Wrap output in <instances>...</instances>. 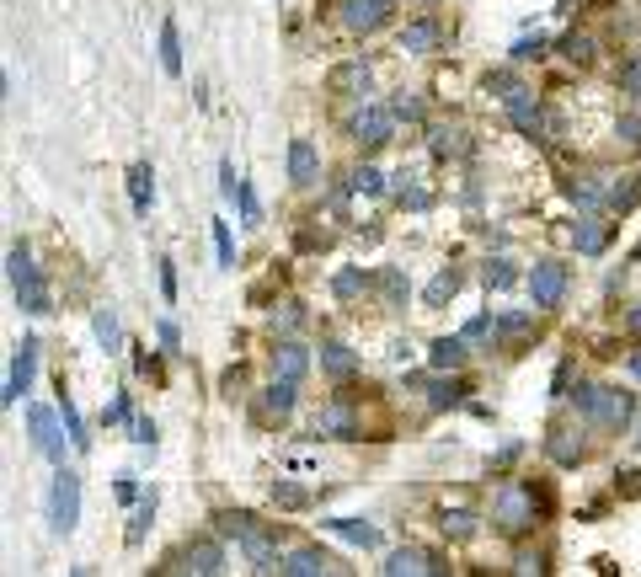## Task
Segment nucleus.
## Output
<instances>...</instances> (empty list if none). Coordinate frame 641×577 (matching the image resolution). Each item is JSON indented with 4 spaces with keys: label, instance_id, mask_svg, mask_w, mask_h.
I'll use <instances>...</instances> for the list:
<instances>
[{
    "label": "nucleus",
    "instance_id": "f257e3e1",
    "mask_svg": "<svg viewBox=\"0 0 641 577\" xmlns=\"http://www.w3.org/2000/svg\"><path fill=\"white\" fill-rule=\"evenodd\" d=\"M551 508V492L535 487V481H503L492 497V529H503V535H529V529L540 524V513Z\"/></svg>",
    "mask_w": 641,
    "mask_h": 577
},
{
    "label": "nucleus",
    "instance_id": "f03ea898",
    "mask_svg": "<svg viewBox=\"0 0 641 577\" xmlns=\"http://www.w3.org/2000/svg\"><path fill=\"white\" fill-rule=\"evenodd\" d=\"M572 412L583 417V423L604 428V433H625L636 423V396L631 391H609V385H577L567 396Z\"/></svg>",
    "mask_w": 641,
    "mask_h": 577
},
{
    "label": "nucleus",
    "instance_id": "7ed1b4c3",
    "mask_svg": "<svg viewBox=\"0 0 641 577\" xmlns=\"http://www.w3.org/2000/svg\"><path fill=\"white\" fill-rule=\"evenodd\" d=\"M6 278H11V294H17V305L27 316H54V294L43 284V273L33 268V252H27L22 241L6 252Z\"/></svg>",
    "mask_w": 641,
    "mask_h": 577
},
{
    "label": "nucleus",
    "instance_id": "20e7f679",
    "mask_svg": "<svg viewBox=\"0 0 641 577\" xmlns=\"http://www.w3.org/2000/svg\"><path fill=\"white\" fill-rule=\"evenodd\" d=\"M81 524V476L70 465H54V487H49V529L54 535H70Z\"/></svg>",
    "mask_w": 641,
    "mask_h": 577
},
{
    "label": "nucleus",
    "instance_id": "39448f33",
    "mask_svg": "<svg viewBox=\"0 0 641 577\" xmlns=\"http://www.w3.org/2000/svg\"><path fill=\"white\" fill-rule=\"evenodd\" d=\"M396 113H390V102H364L358 113L348 118V139H358V145H369V150H380L396 139Z\"/></svg>",
    "mask_w": 641,
    "mask_h": 577
},
{
    "label": "nucleus",
    "instance_id": "423d86ee",
    "mask_svg": "<svg viewBox=\"0 0 641 577\" xmlns=\"http://www.w3.org/2000/svg\"><path fill=\"white\" fill-rule=\"evenodd\" d=\"M27 428H33V444H38L43 460H49V465H65V449H75L65 417L49 412V407H27Z\"/></svg>",
    "mask_w": 641,
    "mask_h": 577
},
{
    "label": "nucleus",
    "instance_id": "0eeeda50",
    "mask_svg": "<svg viewBox=\"0 0 641 577\" xmlns=\"http://www.w3.org/2000/svg\"><path fill=\"white\" fill-rule=\"evenodd\" d=\"M358 428H364V412H358V401L353 396H332L326 407L316 412V423H310V433L316 439H358Z\"/></svg>",
    "mask_w": 641,
    "mask_h": 577
},
{
    "label": "nucleus",
    "instance_id": "6e6552de",
    "mask_svg": "<svg viewBox=\"0 0 641 577\" xmlns=\"http://www.w3.org/2000/svg\"><path fill=\"white\" fill-rule=\"evenodd\" d=\"M390 11H396V0H337V22L353 38H369L380 27H390Z\"/></svg>",
    "mask_w": 641,
    "mask_h": 577
},
{
    "label": "nucleus",
    "instance_id": "1a4fd4ad",
    "mask_svg": "<svg viewBox=\"0 0 641 577\" xmlns=\"http://www.w3.org/2000/svg\"><path fill=\"white\" fill-rule=\"evenodd\" d=\"M161 572H198V577L225 572V540L220 535H214V540H187L177 556H166Z\"/></svg>",
    "mask_w": 641,
    "mask_h": 577
},
{
    "label": "nucleus",
    "instance_id": "9d476101",
    "mask_svg": "<svg viewBox=\"0 0 641 577\" xmlns=\"http://www.w3.org/2000/svg\"><path fill=\"white\" fill-rule=\"evenodd\" d=\"M241 551H246V561H252L257 572H278L284 567V535H278V524H252L241 535Z\"/></svg>",
    "mask_w": 641,
    "mask_h": 577
},
{
    "label": "nucleus",
    "instance_id": "9b49d317",
    "mask_svg": "<svg viewBox=\"0 0 641 577\" xmlns=\"http://www.w3.org/2000/svg\"><path fill=\"white\" fill-rule=\"evenodd\" d=\"M524 284H529V300H535V310H556L561 300H567V268H561L556 257L535 262Z\"/></svg>",
    "mask_w": 641,
    "mask_h": 577
},
{
    "label": "nucleus",
    "instance_id": "f8f14e48",
    "mask_svg": "<svg viewBox=\"0 0 641 577\" xmlns=\"http://www.w3.org/2000/svg\"><path fill=\"white\" fill-rule=\"evenodd\" d=\"M33 374H38V337H22L17 348H11L6 391H0V401H6V407H17V401L27 396V385H33Z\"/></svg>",
    "mask_w": 641,
    "mask_h": 577
},
{
    "label": "nucleus",
    "instance_id": "ddd939ff",
    "mask_svg": "<svg viewBox=\"0 0 641 577\" xmlns=\"http://www.w3.org/2000/svg\"><path fill=\"white\" fill-rule=\"evenodd\" d=\"M503 107H508L513 129H519V134H529V139H540L545 129H551V118H545V107H540V97H535V91H529L524 81H519V86H513L508 97H503Z\"/></svg>",
    "mask_w": 641,
    "mask_h": 577
},
{
    "label": "nucleus",
    "instance_id": "4468645a",
    "mask_svg": "<svg viewBox=\"0 0 641 577\" xmlns=\"http://www.w3.org/2000/svg\"><path fill=\"white\" fill-rule=\"evenodd\" d=\"M294 407H300V385L294 380H268L257 391V423H284V417H294Z\"/></svg>",
    "mask_w": 641,
    "mask_h": 577
},
{
    "label": "nucleus",
    "instance_id": "2eb2a0df",
    "mask_svg": "<svg viewBox=\"0 0 641 577\" xmlns=\"http://www.w3.org/2000/svg\"><path fill=\"white\" fill-rule=\"evenodd\" d=\"M268 369H273V380H294V385H300L310 374V348H305V342H294V337H278L273 353H268Z\"/></svg>",
    "mask_w": 641,
    "mask_h": 577
},
{
    "label": "nucleus",
    "instance_id": "dca6fc26",
    "mask_svg": "<svg viewBox=\"0 0 641 577\" xmlns=\"http://www.w3.org/2000/svg\"><path fill=\"white\" fill-rule=\"evenodd\" d=\"M374 86V65L364 54L358 59H342V65L326 75V91H332V97H364V91Z\"/></svg>",
    "mask_w": 641,
    "mask_h": 577
},
{
    "label": "nucleus",
    "instance_id": "f3484780",
    "mask_svg": "<svg viewBox=\"0 0 641 577\" xmlns=\"http://www.w3.org/2000/svg\"><path fill=\"white\" fill-rule=\"evenodd\" d=\"M545 455H551L556 465H583V460H588V433L577 428V423H551Z\"/></svg>",
    "mask_w": 641,
    "mask_h": 577
},
{
    "label": "nucleus",
    "instance_id": "a211bd4d",
    "mask_svg": "<svg viewBox=\"0 0 641 577\" xmlns=\"http://www.w3.org/2000/svg\"><path fill=\"white\" fill-rule=\"evenodd\" d=\"M390 577H417V572H449V561L439 551H422V545H401V551L385 556Z\"/></svg>",
    "mask_w": 641,
    "mask_h": 577
},
{
    "label": "nucleus",
    "instance_id": "6ab92c4d",
    "mask_svg": "<svg viewBox=\"0 0 641 577\" xmlns=\"http://www.w3.org/2000/svg\"><path fill=\"white\" fill-rule=\"evenodd\" d=\"M316 353H321V374H326L332 385H353V380H358V353L348 348V342L326 337Z\"/></svg>",
    "mask_w": 641,
    "mask_h": 577
},
{
    "label": "nucleus",
    "instance_id": "aec40b11",
    "mask_svg": "<svg viewBox=\"0 0 641 577\" xmlns=\"http://www.w3.org/2000/svg\"><path fill=\"white\" fill-rule=\"evenodd\" d=\"M396 43H401V54H433L444 43V22L439 17H417V22H406L396 33Z\"/></svg>",
    "mask_w": 641,
    "mask_h": 577
},
{
    "label": "nucleus",
    "instance_id": "412c9836",
    "mask_svg": "<svg viewBox=\"0 0 641 577\" xmlns=\"http://www.w3.org/2000/svg\"><path fill=\"white\" fill-rule=\"evenodd\" d=\"M428 150L439 161H460V155H471V134H465V123H428Z\"/></svg>",
    "mask_w": 641,
    "mask_h": 577
},
{
    "label": "nucleus",
    "instance_id": "4be33fe9",
    "mask_svg": "<svg viewBox=\"0 0 641 577\" xmlns=\"http://www.w3.org/2000/svg\"><path fill=\"white\" fill-rule=\"evenodd\" d=\"M278 572H284V577H321V572H337V561L326 556L321 545H294Z\"/></svg>",
    "mask_w": 641,
    "mask_h": 577
},
{
    "label": "nucleus",
    "instance_id": "5701e85b",
    "mask_svg": "<svg viewBox=\"0 0 641 577\" xmlns=\"http://www.w3.org/2000/svg\"><path fill=\"white\" fill-rule=\"evenodd\" d=\"M289 182L294 187H316L321 182V155H316L310 139H294L289 145Z\"/></svg>",
    "mask_w": 641,
    "mask_h": 577
},
{
    "label": "nucleus",
    "instance_id": "b1692460",
    "mask_svg": "<svg viewBox=\"0 0 641 577\" xmlns=\"http://www.w3.org/2000/svg\"><path fill=\"white\" fill-rule=\"evenodd\" d=\"M567 198H572V204L577 209H604L609 204V177H599V171H583V177H572L567 182Z\"/></svg>",
    "mask_w": 641,
    "mask_h": 577
},
{
    "label": "nucleus",
    "instance_id": "393cba45",
    "mask_svg": "<svg viewBox=\"0 0 641 577\" xmlns=\"http://www.w3.org/2000/svg\"><path fill=\"white\" fill-rule=\"evenodd\" d=\"M465 358H471V342H465V337H433L428 342V364L433 369H449V374H455V369H465Z\"/></svg>",
    "mask_w": 641,
    "mask_h": 577
},
{
    "label": "nucleus",
    "instance_id": "a878e982",
    "mask_svg": "<svg viewBox=\"0 0 641 577\" xmlns=\"http://www.w3.org/2000/svg\"><path fill=\"white\" fill-rule=\"evenodd\" d=\"M412 385H417V391H428V407L433 412L460 407V401L471 396V391H465V380H422V374H412Z\"/></svg>",
    "mask_w": 641,
    "mask_h": 577
},
{
    "label": "nucleus",
    "instance_id": "bb28decb",
    "mask_svg": "<svg viewBox=\"0 0 641 577\" xmlns=\"http://www.w3.org/2000/svg\"><path fill=\"white\" fill-rule=\"evenodd\" d=\"M129 204H134L139 220H145L150 204H155V171H150V161H134L129 166Z\"/></svg>",
    "mask_w": 641,
    "mask_h": 577
},
{
    "label": "nucleus",
    "instance_id": "cd10ccee",
    "mask_svg": "<svg viewBox=\"0 0 641 577\" xmlns=\"http://www.w3.org/2000/svg\"><path fill=\"white\" fill-rule=\"evenodd\" d=\"M91 337L102 342V353H118V348H123V321H118L113 305H97V310H91Z\"/></svg>",
    "mask_w": 641,
    "mask_h": 577
},
{
    "label": "nucleus",
    "instance_id": "c85d7f7f",
    "mask_svg": "<svg viewBox=\"0 0 641 577\" xmlns=\"http://www.w3.org/2000/svg\"><path fill=\"white\" fill-rule=\"evenodd\" d=\"M326 529H332L337 540L358 545V551H380V529L364 524V519H326Z\"/></svg>",
    "mask_w": 641,
    "mask_h": 577
},
{
    "label": "nucleus",
    "instance_id": "c756f323",
    "mask_svg": "<svg viewBox=\"0 0 641 577\" xmlns=\"http://www.w3.org/2000/svg\"><path fill=\"white\" fill-rule=\"evenodd\" d=\"M609 236H615V225H604V220H577L572 225V246L583 257H599L604 246H609Z\"/></svg>",
    "mask_w": 641,
    "mask_h": 577
},
{
    "label": "nucleus",
    "instance_id": "7c9ffc66",
    "mask_svg": "<svg viewBox=\"0 0 641 577\" xmlns=\"http://www.w3.org/2000/svg\"><path fill=\"white\" fill-rule=\"evenodd\" d=\"M268 326H273V337H294V332H300V326H305V305L294 300V294H284V300L273 305Z\"/></svg>",
    "mask_w": 641,
    "mask_h": 577
},
{
    "label": "nucleus",
    "instance_id": "2f4dec72",
    "mask_svg": "<svg viewBox=\"0 0 641 577\" xmlns=\"http://www.w3.org/2000/svg\"><path fill=\"white\" fill-rule=\"evenodd\" d=\"M257 524V513H246V508H225V513H214V535L220 540H236L241 545V535Z\"/></svg>",
    "mask_w": 641,
    "mask_h": 577
},
{
    "label": "nucleus",
    "instance_id": "473e14b6",
    "mask_svg": "<svg viewBox=\"0 0 641 577\" xmlns=\"http://www.w3.org/2000/svg\"><path fill=\"white\" fill-rule=\"evenodd\" d=\"M59 417H65V428H70V444L86 455V449H91V433H86V417L75 412V401L65 396V385H59Z\"/></svg>",
    "mask_w": 641,
    "mask_h": 577
},
{
    "label": "nucleus",
    "instance_id": "72a5a7b5",
    "mask_svg": "<svg viewBox=\"0 0 641 577\" xmlns=\"http://www.w3.org/2000/svg\"><path fill=\"white\" fill-rule=\"evenodd\" d=\"M636 198H641V182L636 177H609V214H625V209H636Z\"/></svg>",
    "mask_w": 641,
    "mask_h": 577
},
{
    "label": "nucleus",
    "instance_id": "f704fd0d",
    "mask_svg": "<svg viewBox=\"0 0 641 577\" xmlns=\"http://www.w3.org/2000/svg\"><path fill=\"white\" fill-rule=\"evenodd\" d=\"M161 70L166 75H182V38H177V22H161Z\"/></svg>",
    "mask_w": 641,
    "mask_h": 577
},
{
    "label": "nucleus",
    "instance_id": "c9c22d12",
    "mask_svg": "<svg viewBox=\"0 0 641 577\" xmlns=\"http://www.w3.org/2000/svg\"><path fill=\"white\" fill-rule=\"evenodd\" d=\"M406 294H412L406 273H401V268H385V273H380V300H385V310H401Z\"/></svg>",
    "mask_w": 641,
    "mask_h": 577
},
{
    "label": "nucleus",
    "instance_id": "e433bc0d",
    "mask_svg": "<svg viewBox=\"0 0 641 577\" xmlns=\"http://www.w3.org/2000/svg\"><path fill=\"white\" fill-rule=\"evenodd\" d=\"M535 332V321L524 316V310H503V316H497V337L503 342H513V348H519V342Z\"/></svg>",
    "mask_w": 641,
    "mask_h": 577
},
{
    "label": "nucleus",
    "instance_id": "4c0bfd02",
    "mask_svg": "<svg viewBox=\"0 0 641 577\" xmlns=\"http://www.w3.org/2000/svg\"><path fill=\"white\" fill-rule=\"evenodd\" d=\"M390 113H396L401 123H422V118H428V102H422V91H396Z\"/></svg>",
    "mask_w": 641,
    "mask_h": 577
},
{
    "label": "nucleus",
    "instance_id": "58836bf2",
    "mask_svg": "<svg viewBox=\"0 0 641 577\" xmlns=\"http://www.w3.org/2000/svg\"><path fill=\"white\" fill-rule=\"evenodd\" d=\"M348 193H364V198L385 193V177H380V166H353V171H348Z\"/></svg>",
    "mask_w": 641,
    "mask_h": 577
},
{
    "label": "nucleus",
    "instance_id": "ea45409f",
    "mask_svg": "<svg viewBox=\"0 0 641 577\" xmlns=\"http://www.w3.org/2000/svg\"><path fill=\"white\" fill-rule=\"evenodd\" d=\"M556 49H561V59H572V65H593V38L588 33H567Z\"/></svg>",
    "mask_w": 641,
    "mask_h": 577
},
{
    "label": "nucleus",
    "instance_id": "a19ab883",
    "mask_svg": "<svg viewBox=\"0 0 641 577\" xmlns=\"http://www.w3.org/2000/svg\"><path fill=\"white\" fill-rule=\"evenodd\" d=\"M369 289V273L364 268H342L337 278H332V294L337 300H353V294H364Z\"/></svg>",
    "mask_w": 641,
    "mask_h": 577
},
{
    "label": "nucleus",
    "instance_id": "79ce46f5",
    "mask_svg": "<svg viewBox=\"0 0 641 577\" xmlns=\"http://www.w3.org/2000/svg\"><path fill=\"white\" fill-rule=\"evenodd\" d=\"M273 508H284V513L310 508V492H305V487H294V481H273Z\"/></svg>",
    "mask_w": 641,
    "mask_h": 577
},
{
    "label": "nucleus",
    "instance_id": "37998d69",
    "mask_svg": "<svg viewBox=\"0 0 641 577\" xmlns=\"http://www.w3.org/2000/svg\"><path fill=\"white\" fill-rule=\"evenodd\" d=\"M615 86L625 91V97H636V102H641V49H636V54H631V59H625V65H620Z\"/></svg>",
    "mask_w": 641,
    "mask_h": 577
},
{
    "label": "nucleus",
    "instance_id": "c03bdc74",
    "mask_svg": "<svg viewBox=\"0 0 641 577\" xmlns=\"http://www.w3.org/2000/svg\"><path fill=\"white\" fill-rule=\"evenodd\" d=\"M444 535H449V540H471V535H476V513H465V508L449 513V508H444Z\"/></svg>",
    "mask_w": 641,
    "mask_h": 577
},
{
    "label": "nucleus",
    "instance_id": "a18cd8bd",
    "mask_svg": "<svg viewBox=\"0 0 641 577\" xmlns=\"http://www.w3.org/2000/svg\"><path fill=\"white\" fill-rule=\"evenodd\" d=\"M455 294H460V273L444 268V273L428 284V305H444V300H455Z\"/></svg>",
    "mask_w": 641,
    "mask_h": 577
},
{
    "label": "nucleus",
    "instance_id": "49530a36",
    "mask_svg": "<svg viewBox=\"0 0 641 577\" xmlns=\"http://www.w3.org/2000/svg\"><path fill=\"white\" fill-rule=\"evenodd\" d=\"M214 257H220V268H236V236L225 220H214Z\"/></svg>",
    "mask_w": 641,
    "mask_h": 577
},
{
    "label": "nucleus",
    "instance_id": "de8ad7c7",
    "mask_svg": "<svg viewBox=\"0 0 641 577\" xmlns=\"http://www.w3.org/2000/svg\"><path fill=\"white\" fill-rule=\"evenodd\" d=\"M460 337H465V342H497V316H492V310H481L476 321H465Z\"/></svg>",
    "mask_w": 641,
    "mask_h": 577
},
{
    "label": "nucleus",
    "instance_id": "09e8293b",
    "mask_svg": "<svg viewBox=\"0 0 641 577\" xmlns=\"http://www.w3.org/2000/svg\"><path fill=\"white\" fill-rule=\"evenodd\" d=\"M150 524H155V492L139 497V513H134V524H129V545L145 540V529H150Z\"/></svg>",
    "mask_w": 641,
    "mask_h": 577
},
{
    "label": "nucleus",
    "instance_id": "8fccbe9b",
    "mask_svg": "<svg viewBox=\"0 0 641 577\" xmlns=\"http://www.w3.org/2000/svg\"><path fill=\"white\" fill-rule=\"evenodd\" d=\"M615 134H620V145L631 150V155H641V113H625V118L615 123Z\"/></svg>",
    "mask_w": 641,
    "mask_h": 577
},
{
    "label": "nucleus",
    "instance_id": "3c124183",
    "mask_svg": "<svg viewBox=\"0 0 641 577\" xmlns=\"http://www.w3.org/2000/svg\"><path fill=\"white\" fill-rule=\"evenodd\" d=\"M540 54H545V38H540V33L513 43V65H529V59H540Z\"/></svg>",
    "mask_w": 641,
    "mask_h": 577
},
{
    "label": "nucleus",
    "instance_id": "603ef678",
    "mask_svg": "<svg viewBox=\"0 0 641 577\" xmlns=\"http://www.w3.org/2000/svg\"><path fill=\"white\" fill-rule=\"evenodd\" d=\"M481 278H487V289H508L513 284V262L497 257V262H487V273H481Z\"/></svg>",
    "mask_w": 641,
    "mask_h": 577
},
{
    "label": "nucleus",
    "instance_id": "864d4df0",
    "mask_svg": "<svg viewBox=\"0 0 641 577\" xmlns=\"http://www.w3.org/2000/svg\"><path fill=\"white\" fill-rule=\"evenodd\" d=\"M236 204H241V220H246V225H257V220H262V204H257L252 182H241V198H236Z\"/></svg>",
    "mask_w": 641,
    "mask_h": 577
},
{
    "label": "nucleus",
    "instance_id": "5fc2aeb1",
    "mask_svg": "<svg viewBox=\"0 0 641 577\" xmlns=\"http://www.w3.org/2000/svg\"><path fill=\"white\" fill-rule=\"evenodd\" d=\"M513 86H519V75H513V70H492L487 75V91H497V97H508Z\"/></svg>",
    "mask_w": 641,
    "mask_h": 577
},
{
    "label": "nucleus",
    "instance_id": "6e6d98bb",
    "mask_svg": "<svg viewBox=\"0 0 641 577\" xmlns=\"http://www.w3.org/2000/svg\"><path fill=\"white\" fill-rule=\"evenodd\" d=\"M113 492H118V503H139V476L123 471V476L113 481Z\"/></svg>",
    "mask_w": 641,
    "mask_h": 577
},
{
    "label": "nucleus",
    "instance_id": "4d7b16f0",
    "mask_svg": "<svg viewBox=\"0 0 641 577\" xmlns=\"http://www.w3.org/2000/svg\"><path fill=\"white\" fill-rule=\"evenodd\" d=\"M220 193L225 198H241V177H236V166H230V161H220Z\"/></svg>",
    "mask_w": 641,
    "mask_h": 577
},
{
    "label": "nucleus",
    "instance_id": "13d9d810",
    "mask_svg": "<svg viewBox=\"0 0 641 577\" xmlns=\"http://www.w3.org/2000/svg\"><path fill=\"white\" fill-rule=\"evenodd\" d=\"M161 294L166 305H177V262H161Z\"/></svg>",
    "mask_w": 641,
    "mask_h": 577
},
{
    "label": "nucleus",
    "instance_id": "bf43d9fd",
    "mask_svg": "<svg viewBox=\"0 0 641 577\" xmlns=\"http://www.w3.org/2000/svg\"><path fill=\"white\" fill-rule=\"evenodd\" d=\"M513 572H545V556L540 551H519L513 556Z\"/></svg>",
    "mask_w": 641,
    "mask_h": 577
},
{
    "label": "nucleus",
    "instance_id": "052dcab7",
    "mask_svg": "<svg viewBox=\"0 0 641 577\" xmlns=\"http://www.w3.org/2000/svg\"><path fill=\"white\" fill-rule=\"evenodd\" d=\"M107 423H134V401H129V396H118L113 407H107Z\"/></svg>",
    "mask_w": 641,
    "mask_h": 577
},
{
    "label": "nucleus",
    "instance_id": "680f3d73",
    "mask_svg": "<svg viewBox=\"0 0 641 577\" xmlns=\"http://www.w3.org/2000/svg\"><path fill=\"white\" fill-rule=\"evenodd\" d=\"M134 444H145V449H155V423H150V417H134Z\"/></svg>",
    "mask_w": 641,
    "mask_h": 577
},
{
    "label": "nucleus",
    "instance_id": "e2e57ef3",
    "mask_svg": "<svg viewBox=\"0 0 641 577\" xmlns=\"http://www.w3.org/2000/svg\"><path fill=\"white\" fill-rule=\"evenodd\" d=\"M134 374H155V353L150 348H134Z\"/></svg>",
    "mask_w": 641,
    "mask_h": 577
},
{
    "label": "nucleus",
    "instance_id": "0e129e2a",
    "mask_svg": "<svg viewBox=\"0 0 641 577\" xmlns=\"http://www.w3.org/2000/svg\"><path fill=\"white\" fill-rule=\"evenodd\" d=\"M155 337H161V348H177V326H171V321L155 326Z\"/></svg>",
    "mask_w": 641,
    "mask_h": 577
},
{
    "label": "nucleus",
    "instance_id": "69168bd1",
    "mask_svg": "<svg viewBox=\"0 0 641 577\" xmlns=\"http://www.w3.org/2000/svg\"><path fill=\"white\" fill-rule=\"evenodd\" d=\"M625 332H631V337H641V305H631V310H625Z\"/></svg>",
    "mask_w": 641,
    "mask_h": 577
},
{
    "label": "nucleus",
    "instance_id": "338daca9",
    "mask_svg": "<svg viewBox=\"0 0 641 577\" xmlns=\"http://www.w3.org/2000/svg\"><path fill=\"white\" fill-rule=\"evenodd\" d=\"M631 374H636V380H641V348L631 353Z\"/></svg>",
    "mask_w": 641,
    "mask_h": 577
}]
</instances>
